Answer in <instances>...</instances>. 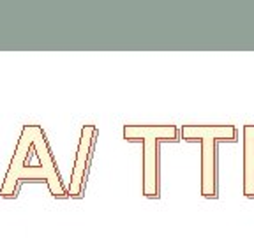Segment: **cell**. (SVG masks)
I'll return each mask as SVG.
<instances>
[{
  "label": "cell",
  "instance_id": "obj_3",
  "mask_svg": "<svg viewBox=\"0 0 254 238\" xmlns=\"http://www.w3.org/2000/svg\"><path fill=\"white\" fill-rule=\"evenodd\" d=\"M182 138L186 141H201V194L217 198V152L219 139L235 141L237 129L233 125H184Z\"/></svg>",
  "mask_w": 254,
  "mask_h": 238
},
{
  "label": "cell",
  "instance_id": "obj_2",
  "mask_svg": "<svg viewBox=\"0 0 254 238\" xmlns=\"http://www.w3.org/2000/svg\"><path fill=\"white\" fill-rule=\"evenodd\" d=\"M124 138L127 141L143 143V194L147 198H159V143L179 141V131L175 125H126Z\"/></svg>",
  "mask_w": 254,
  "mask_h": 238
},
{
  "label": "cell",
  "instance_id": "obj_1",
  "mask_svg": "<svg viewBox=\"0 0 254 238\" xmlns=\"http://www.w3.org/2000/svg\"><path fill=\"white\" fill-rule=\"evenodd\" d=\"M46 139V132L37 123H28L21 129L20 139L16 145L14 155L11 159L9 170L5 173L4 183L0 187L2 198H16L23 182H44L53 198H67V189L64 185L57 163H39V166H30V155L36 154L39 143Z\"/></svg>",
  "mask_w": 254,
  "mask_h": 238
},
{
  "label": "cell",
  "instance_id": "obj_4",
  "mask_svg": "<svg viewBox=\"0 0 254 238\" xmlns=\"http://www.w3.org/2000/svg\"><path fill=\"white\" fill-rule=\"evenodd\" d=\"M95 141H97V127L88 123L81 127L78 152H76L74 168L71 173V182L67 187V198H81L87 183L88 171H90L92 157H94Z\"/></svg>",
  "mask_w": 254,
  "mask_h": 238
}]
</instances>
